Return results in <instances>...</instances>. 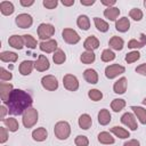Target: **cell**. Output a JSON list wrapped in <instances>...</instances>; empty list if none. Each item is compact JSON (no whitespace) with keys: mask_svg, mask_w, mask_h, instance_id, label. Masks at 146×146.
Segmentation results:
<instances>
[{"mask_svg":"<svg viewBox=\"0 0 146 146\" xmlns=\"http://www.w3.org/2000/svg\"><path fill=\"white\" fill-rule=\"evenodd\" d=\"M127 86H128V82H127V78L122 76L120 78L113 86V90L115 94H119V95H122L127 90Z\"/></svg>","mask_w":146,"mask_h":146,"instance_id":"obj_19","label":"cell"},{"mask_svg":"<svg viewBox=\"0 0 146 146\" xmlns=\"http://www.w3.org/2000/svg\"><path fill=\"white\" fill-rule=\"evenodd\" d=\"M144 6H145V8H146V0L144 1Z\"/></svg>","mask_w":146,"mask_h":146,"instance_id":"obj_54","label":"cell"},{"mask_svg":"<svg viewBox=\"0 0 146 146\" xmlns=\"http://www.w3.org/2000/svg\"><path fill=\"white\" fill-rule=\"evenodd\" d=\"M144 46H146V34L145 33H140V38L139 40L137 39H131L128 41V48L131 49H137V48H143Z\"/></svg>","mask_w":146,"mask_h":146,"instance_id":"obj_20","label":"cell"},{"mask_svg":"<svg viewBox=\"0 0 146 146\" xmlns=\"http://www.w3.org/2000/svg\"><path fill=\"white\" fill-rule=\"evenodd\" d=\"M98 141L104 145H112V144H114L115 139H114V137H112V135L110 132L102 131L98 133Z\"/></svg>","mask_w":146,"mask_h":146,"instance_id":"obj_25","label":"cell"},{"mask_svg":"<svg viewBox=\"0 0 146 146\" xmlns=\"http://www.w3.org/2000/svg\"><path fill=\"white\" fill-rule=\"evenodd\" d=\"M18 58V55L13 51H2L0 54V60L5 63H15Z\"/></svg>","mask_w":146,"mask_h":146,"instance_id":"obj_29","label":"cell"},{"mask_svg":"<svg viewBox=\"0 0 146 146\" xmlns=\"http://www.w3.org/2000/svg\"><path fill=\"white\" fill-rule=\"evenodd\" d=\"M125 72V67L119 64H112L108 65L105 68V76L107 79H114L116 76H119L120 74H123Z\"/></svg>","mask_w":146,"mask_h":146,"instance_id":"obj_6","label":"cell"},{"mask_svg":"<svg viewBox=\"0 0 146 146\" xmlns=\"http://www.w3.org/2000/svg\"><path fill=\"white\" fill-rule=\"evenodd\" d=\"M19 3L23 6V7H30L34 3V0H21Z\"/></svg>","mask_w":146,"mask_h":146,"instance_id":"obj_49","label":"cell"},{"mask_svg":"<svg viewBox=\"0 0 146 146\" xmlns=\"http://www.w3.org/2000/svg\"><path fill=\"white\" fill-rule=\"evenodd\" d=\"M11 79H13V74L9 71L5 70L3 67H0V80L1 81H10Z\"/></svg>","mask_w":146,"mask_h":146,"instance_id":"obj_43","label":"cell"},{"mask_svg":"<svg viewBox=\"0 0 146 146\" xmlns=\"http://www.w3.org/2000/svg\"><path fill=\"white\" fill-rule=\"evenodd\" d=\"M115 29H116V31L122 32V33L129 31V29H130V21H129V18L128 17H121V18H119L115 22Z\"/></svg>","mask_w":146,"mask_h":146,"instance_id":"obj_15","label":"cell"},{"mask_svg":"<svg viewBox=\"0 0 146 146\" xmlns=\"http://www.w3.org/2000/svg\"><path fill=\"white\" fill-rule=\"evenodd\" d=\"M32 103L33 99L29 92L22 89H14L5 105H7L8 112L11 115H23L24 112L32 106Z\"/></svg>","mask_w":146,"mask_h":146,"instance_id":"obj_1","label":"cell"},{"mask_svg":"<svg viewBox=\"0 0 146 146\" xmlns=\"http://www.w3.org/2000/svg\"><path fill=\"white\" fill-rule=\"evenodd\" d=\"M83 47H84L86 51H94L95 49H97L99 47V40L95 35H89L84 40Z\"/></svg>","mask_w":146,"mask_h":146,"instance_id":"obj_14","label":"cell"},{"mask_svg":"<svg viewBox=\"0 0 146 146\" xmlns=\"http://www.w3.org/2000/svg\"><path fill=\"white\" fill-rule=\"evenodd\" d=\"M120 15V9L117 7H110L104 10V16L110 21H115Z\"/></svg>","mask_w":146,"mask_h":146,"instance_id":"obj_28","label":"cell"},{"mask_svg":"<svg viewBox=\"0 0 146 146\" xmlns=\"http://www.w3.org/2000/svg\"><path fill=\"white\" fill-rule=\"evenodd\" d=\"M94 23H95V26L96 29L99 31V32H107L108 31V23L105 22L104 19L99 18V17H94Z\"/></svg>","mask_w":146,"mask_h":146,"instance_id":"obj_33","label":"cell"},{"mask_svg":"<svg viewBox=\"0 0 146 146\" xmlns=\"http://www.w3.org/2000/svg\"><path fill=\"white\" fill-rule=\"evenodd\" d=\"M136 72L139 73L140 75H145V76H146V63H144V64L137 66V67H136Z\"/></svg>","mask_w":146,"mask_h":146,"instance_id":"obj_46","label":"cell"},{"mask_svg":"<svg viewBox=\"0 0 146 146\" xmlns=\"http://www.w3.org/2000/svg\"><path fill=\"white\" fill-rule=\"evenodd\" d=\"M62 35H63L64 41L68 44H76L80 41V35L78 34V32L70 27L64 29L62 32Z\"/></svg>","mask_w":146,"mask_h":146,"instance_id":"obj_5","label":"cell"},{"mask_svg":"<svg viewBox=\"0 0 146 146\" xmlns=\"http://www.w3.org/2000/svg\"><path fill=\"white\" fill-rule=\"evenodd\" d=\"M7 112H8V108H7L5 105H1V106H0V120H1V121L5 119V115L7 114Z\"/></svg>","mask_w":146,"mask_h":146,"instance_id":"obj_48","label":"cell"},{"mask_svg":"<svg viewBox=\"0 0 146 146\" xmlns=\"http://www.w3.org/2000/svg\"><path fill=\"white\" fill-rule=\"evenodd\" d=\"M129 16H130V18H132L133 21L139 22V21L143 18V11H141L139 8H132V9L129 11Z\"/></svg>","mask_w":146,"mask_h":146,"instance_id":"obj_41","label":"cell"},{"mask_svg":"<svg viewBox=\"0 0 146 146\" xmlns=\"http://www.w3.org/2000/svg\"><path fill=\"white\" fill-rule=\"evenodd\" d=\"M123 146H140V143L137 139H130V140L125 141L123 144Z\"/></svg>","mask_w":146,"mask_h":146,"instance_id":"obj_47","label":"cell"},{"mask_svg":"<svg viewBox=\"0 0 146 146\" xmlns=\"http://www.w3.org/2000/svg\"><path fill=\"white\" fill-rule=\"evenodd\" d=\"M48 137V131L46 130V128L43 127H40V128H36L35 130H33L32 132V138L33 140L35 141H43L46 140Z\"/></svg>","mask_w":146,"mask_h":146,"instance_id":"obj_21","label":"cell"},{"mask_svg":"<svg viewBox=\"0 0 146 146\" xmlns=\"http://www.w3.org/2000/svg\"><path fill=\"white\" fill-rule=\"evenodd\" d=\"M15 23H16V25H17L18 27H21V29H29V27H31V25L33 24V18H32L31 15L23 13V14H19V15L16 16Z\"/></svg>","mask_w":146,"mask_h":146,"instance_id":"obj_8","label":"cell"},{"mask_svg":"<svg viewBox=\"0 0 146 146\" xmlns=\"http://www.w3.org/2000/svg\"><path fill=\"white\" fill-rule=\"evenodd\" d=\"M41 86L49 91H55L58 88V80L54 75H44L41 79Z\"/></svg>","mask_w":146,"mask_h":146,"instance_id":"obj_9","label":"cell"},{"mask_svg":"<svg viewBox=\"0 0 146 146\" xmlns=\"http://www.w3.org/2000/svg\"><path fill=\"white\" fill-rule=\"evenodd\" d=\"M115 59V54L111 50V49H104L102 52V60L105 63H108L111 60Z\"/></svg>","mask_w":146,"mask_h":146,"instance_id":"obj_39","label":"cell"},{"mask_svg":"<svg viewBox=\"0 0 146 146\" xmlns=\"http://www.w3.org/2000/svg\"><path fill=\"white\" fill-rule=\"evenodd\" d=\"M0 11L5 16H10L15 11V7L10 1H1L0 2Z\"/></svg>","mask_w":146,"mask_h":146,"instance_id":"obj_23","label":"cell"},{"mask_svg":"<svg viewBox=\"0 0 146 146\" xmlns=\"http://www.w3.org/2000/svg\"><path fill=\"white\" fill-rule=\"evenodd\" d=\"M139 58H140V52L137 51V50H133V51L128 52V54L125 55V58H124V59H125V62H127L128 64H131V63L137 62Z\"/></svg>","mask_w":146,"mask_h":146,"instance_id":"obj_38","label":"cell"},{"mask_svg":"<svg viewBox=\"0 0 146 146\" xmlns=\"http://www.w3.org/2000/svg\"><path fill=\"white\" fill-rule=\"evenodd\" d=\"M54 34H55V27H54V25L48 24V23H41L38 26V36L42 41L50 40V36H52Z\"/></svg>","mask_w":146,"mask_h":146,"instance_id":"obj_4","label":"cell"},{"mask_svg":"<svg viewBox=\"0 0 146 146\" xmlns=\"http://www.w3.org/2000/svg\"><path fill=\"white\" fill-rule=\"evenodd\" d=\"M121 122L122 124H124L125 127H128L130 130H137L138 129V124H137V121H136V116L132 114V113H124L122 116H121Z\"/></svg>","mask_w":146,"mask_h":146,"instance_id":"obj_10","label":"cell"},{"mask_svg":"<svg viewBox=\"0 0 146 146\" xmlns=\"http://www.w3.org/2000/svg\"><path fill=\"white\" fill-rule=\"evenodd\" d=\"M22 121H23V125L26 128V129H30L32 127H34L39 120V113H38V110L36 108H33V107H30L29 110H26L24 112V114L22 115Z\"/></svg>","mask_w":146,"mask_h":146,"instance_id":"obj_2","label":"cell"},{"mask_svg":"<svg viewBox=\"0 0 146 146\" xmlns=\"http://www.w3.org/2000/svg\"><path fill=\"white\" fill-rule=\"evenodd\" d=\"M110 131H111L112 133H114L116 137L121 138V139H125V138L130 137V132H129L127 129L122 128V127H117V125H115V127L111 128Z\"/></svg>","mask_w":146,"mask_h":146,"instance_id":"obj_31","label":"cell"},{"mask_svg":"<svg viewBox=\"0 0 146 146\" xmlns=\"http://www.w3.org/2000/svg\"><path fill=\"white\" fill-rule=\"evenodd\" d=\"M115 0H102V3L104 5V6H107V8H110V7H113L114 5H115Z\"/></svg>","mask_w":146,"mask_h":146,"instance_id":"obj_50","label":"cell"},{"mask_svg":"<svg viewBox=\"0 0 146 146\" xmlns=\"http://www.w3.org/2000/svg\"><path fill=\"white\" fill-rule=\"evenodd\" d=\"M2 122H3V124L6 125V128H7L9 131H11V132L17 131L18 128H19L18 121H17L16 119H14V117H7V119H3Z\"/></svg>","mask_w":146,"mask_h":146,"instance_id":"obj_30","label":"cell"},{"mask_svg":"<svg viewBox=\"0 0 146 146\" xmlns=\"http://www.w3.org/2000/svg\"><path fill=\"white\" fill-rule=\"evenodd\" d=\"M39 48L41 51L50 54V52H55L57 50V41L54 39L47 40V41H41L39 43Z\"/></svg>","mask_w":146,"mask_h":146,"instance_id":"obj_12","label":"cell"},{"mask_svg":"<svg viewBox=\"0 0 146 146\" xmlns=\"http://www.w3.org/2000/svg\"><path fill=\"white\" fill-rule=\"evenodd\" d=\"M42 5H43L47 9H54V8L57 7L58 1H57V0H43V1H42Z\"/></svg>","mask_w":146,"mask_h":146,"instance_id":"obj_44","label":"cell"},{"mask_svg":"<svg viewBox=\"0 0 146 146\" xmlns=\"http://www.w3.org/2000/svg\"><path fill=\"white\" fill-rule=\"evenodd\" d=\"M91 124H92V119H91V116L89 114L84 113V114L80 115V117H79V127L81 129L88 130L91 127Z\"/></svg>","mask_w":146,"mask_h":146,"instance_id":"obj_24","label":"cell"},{"mask_svg":"<svg viewBox=\"0 0 146 146\" xmlns=\"http://www.w3.org/2000/svg\"><path fill=\"white\" fill-rule=\"evenodd\" d=\"M83 78L88 83L96 84L98 82V73L94 68H87L83 72Z\"/></svg>","mask_w":146,"mask_h":146,"instance_id":"obj_18","label":"cell"},{"mask_svg":"<svg viewBox=\"0 0 146 146\" xmlns=\"http://www.w3.org/2000/svg\"><path fill=\"white\" fill-rule=\"evenodd\" d=\"M74 143H75L76 146H88L89 145V139L86 136L80 135V136H76L75 137Z\"/></svg>","mask_w":146,"mask_h":146,"instance_id":"obj_42","label":"cell"},{"mask_svg":"<svg viewBox=\"0 0 146 146\" xmlns=\"http://www.w3.org/2000/svg\"><path fill=\"white\" fill-rule=\"evenodd\" d=\"M74 0H63L62 1V3H63V6H66V7H70V6H73L74 5Z\"/></svg>","mask_w":146,"mask_h":146,"instance_id":"obj_52","label":"cell"},{"mask_svg":"<svg viewBox=\"0 0 146 146\" xmlns=\"http://www.w3.org/2000/svg\"><path fill=\"white\" fill-rule=\"evenodd\" d=\"M108 44H110V47H111L112 49H114V50H117V51H119V50H122V49H123L124 41H123V39H122V38L114 35V36H112V38L110 39Z\"/></svg>","mask_w":146,"mask_h":146,"instance_id":"obj_26","label":"cell"},{"mask_svg":"<svg viewBox=\"0 0 146 146\" xmlns=\"http://www.w3.org/2000/svg\"><path fill=\"white\" fill-rule=\"evenodd\" d=\"M76 24L81 30L88 31L89 27H90V19H89V17L87 15H80L78 17V19H76Z\"/></svg>","mask_w":146,"mask_h":146,"instance_id":"obj_32","label":"cell"},{"mask_svg":"<svg viewBox=\"0 0 146 146\" xmlns=\"http://www.w3.org/2000/svg\"><path fill=\"white\" fill-rule=\"evenodd\" d=\"M54 132H55V136L59 140H65L71 135V125L66 121H59L55 124Z\"/></svg>","mask_w":146,"mask_h":146,"instance_id":"obj_3","label":"cell"},{"mask_svg":"<svg viewBox=\"0 0 146 146\" xmlns=\"http://www.w3.org/2000/svg\"><path fill=\"white\" fill-rule=\"evenodd\" d=\"M52 60H54V63L57 64V65L63 64V63L66 60V55H65V52H64L62 49H57V50L54 52V55H52Z\"/></svg>","mask_w":146,"mask_h":146,"instance_id":"obj_35","label":"cell"},{"mask_svg":"<svg viewBox=\"0 0 146 146\" xmlns=\"http://www.w3.org/2000/svg\"><path fill=\"white\" fill-rule=\"evenodd\" d=\"M125 106V100L124 99H120V98H115L112 100L111 103V108L114 112H120L121 110H123Z\"/></svg>","mask_w":146,"mask_h":146,"instance_id":"obj_36","label":"cell"},{"mask_svg":"<svg viewBox=\"0 0 146 146\" xmlns=\"http://www.w3.org/2000/svg\"><path fill=\"white\" fill-rule=\"evenodd\" d=\"M23 40H24V44L30 49H34L36 47V44H38L36 40L31 34H24L23 35Z\"/></svg>","mask_w":146,"mask_h":146,"instance_id":"obj_37","label":"cell"},{"mask_svg":"<svg viewBox=\"0 0 146 146\" xmlns=\"http://www.w3.org/2000/svg\"><path fill=\"white\" fill-rule=\"evenodd\" d=\"M95 2V0H80V3L82 6H92Z\"/></svg>","mask_w":146,"mask_h":146,"instance_id":"obj_51","label":"cell"},{"mask_svg":"<svg viewBox=\"0 0 146 146\" xmlns=\"http://www.w3.org/2000/svg\"><path fill=\"white\" fill-rule=\"evenodd\" d=\"M64 88L68 91H76L79 89V80L73 74H66L63 78Z\"/></svg>","mask_w":146,"mask_h":146,"instance_id":"obj_7","label":"cell"},{"mask_svg":"<svg viewBox=\"0 0 146 146\" xmlns=\"http://www.w3.org/2000/svg\"><path fill=\"white\" fill-rule=\"evenodd\" d=\"M50 64H49V59L44 56V55H39L38 59L34 62V68L39 72H44L49 68Z\"/></svg>","mask_w":146,"mask_h":146,"instance_id":"obj_13","label":"cell"},{"mask_svg":"<svg viewBox=\"0 0 146 146\" xmlns=\"http://www.w3.org/2000/svg\"><path fill=\"white\" fill-rule=\"evenodd\" d=\"M34 68V62L32 60H23L19 64V73L22 75H30Z\"/></svg>","mask_w":146,"mask_h":146,"instance_id":"obj_17","label":"cell"},{"mask_svg":"<svg viewBox=\"0 0 146 146\" xmlns=\"http://www.w3.org/2000/svg\"><path fill=\"white\" fill-rule=\"evenodd\" d=\"M8 43L9 46H11L13 48L15 49H22L25 44H24V40H23V35H17V34H14L11 36H9L8 39Z\"/></svg>","mask_w":146,"mask_h":146,"instance_id":"obj_16","label":"cell"},{"mask_svg":"<svg viewBox=\"0 0 146 146\" xmlns=\"http://www.w3.org/2000/svg\"><path fill=\"white\" fill-rule=\"evenodd\" d=\"M14 90V87L11 83H6V82H1L0 83V97L3 104H6L11 95Z\"/></svg>","mask_w":146,"mask_h":146,"instance_id":"obj_11","label":"cell"},{"mask_svg":"<svg viewBox=\"0 0 146 146\" xmlns=\"http://www.w3.org/2000/svg\"><path fill=\"white\" fill-rule=\"evenodd\" d=\"M88 97L94 102H98L103 98V92L98 89H90L88 91Z\"/></svg>","mask_w":146,"mask_h":146,"instance_id":"obj_40","label":"cell"},{"mask_svg":"<svg viewBox=\"0 0 146 146\" xmlns=\"http://www.w3.org/2000/svg\"><path fill=\"white\" fill-rule=\"evenodd\" d=\"M95 59H96V55L94 51H84L80 56V60L83 64H91L95 62Z\"/></svg>","mask_w":146,"mask_h":146,"instance_id":"obj_34","label":"cell"},{"mask_svg":"<svg viewBox=\"0 0 146 146\" xmlns=\"http://www.w3.org/2000/svg\"><path fill=\"white\" fill-rule=\"evenodd\" d=\"M8 139V129L5 127H0V143L3 144Z\"/></svg>","mask_w":146,"mask_h":146,"instance_id":"obj_45","label":"cell"},{"mask_svg":"<svg viewBox=\"0 0 146 146\" xmlns=\"http://www.w3.org/2000/svg\"><path fill=\"white\" fill-rule=\"evenodd\" d=\"M131 110L133 111L135 115L139 120L141 124H146V110L140 106H131Z\"/></svg>","mask_w":146,"mask_h":146,"instance_id":"obj_27","label":"cell"},{"mask_svg":"<svg viewBox=\"0 0 146 146\" xmlns=\"http://www.w3.org/2000/svg\"><path fill=\"white\" fill-rule=\"evenodd\" d=\"M143 104H144V105H146V97L144 98V100H143Z\"/></svg>","mask_w":146,"mask_h":146,"instance_id":"obj_53","label":"cell"},{"mask_svg":"<svg viewBox=\"0 0 146 146\" xmlns=\"http://www.w3.org/2000/svg\"><path fill=\"white\" fill-rule=\"evenodd\" d=\"M111 119H112V116H111V113H110L108 110L103 108V110L99 111V113H98V122H99L100 125H107L111 122Z\"/></svg>","mask_w":146,"mask_h":146,"instance_id":"obj_22","label":"cell"}]
</instances>
